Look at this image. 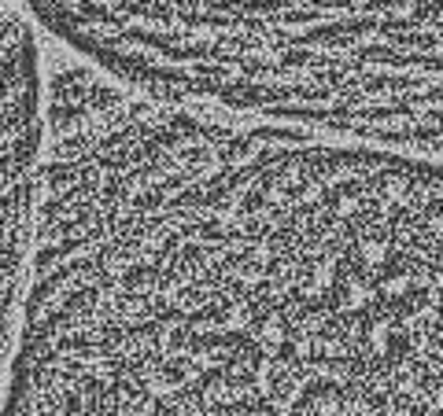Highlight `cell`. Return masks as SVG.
Segmentation results:
<instances>
[{"mask_svg": "<svg viewBox=\"0 0 443 416\" xmlns=\"http://www.w3.org/2000/svg\"><path fill=\"white\" fill-rule=\"evenodd\" d=\"M4 372L0 416H439V159L52 55Z\"/></svg>", "mask_w": 443, "mask_h": 416, "instance_id": "obj_1", "label": "cell"}, {"mask_svg": "<svg viewBox=\"0 0 443 416\" xmlns=\"http://www.w3.org/2000/svg\"><path fill=\"white\" fill-rule=\"evenodd\" d=\"M152 96L439 159V0H18Z\"/></svg>", "mask_w": 443, "mask_h": 416, "instance_id": "obj_2", "label": "cell"}]
</instances>
